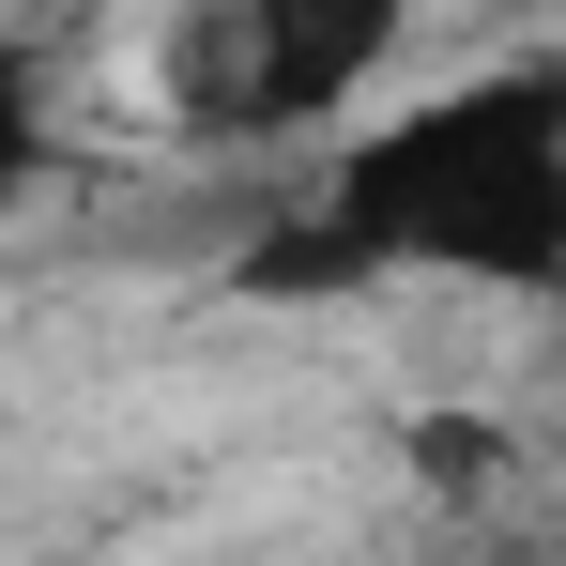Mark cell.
I'll list each match as a JSON object with an SVG mask.
<instances>
[{
    "mask_svg": "<svg viewBox=\"0 0 566 566\" xmlns=\"http://www.w3.org/2000/svg\"><path fill=\"white\" fill-rule=\"evenodd\" d=\"M62 169V123H46V77H31V46L0 31V214Z\"/></svg>",
    "mask_w": 566,
    "mask_h": 566,
    "instance_id": "cell-4",
    "label": "cell"
},
{
    "mask_svg": "<svg viewBox=\"0 0 566 566\" xmlns=\"http://www.w3.org/2000/svg\"><path fill=\"white\" fill-rule=\"evenodd\" d=\"M429 0H169L154 15V123L185 154H291L398 77Z\"/></svg>",
    "mask_w": 566,
    "mask_h": 566,
    "instance_id": "cell-2",
    "label": "cell"
},
{
    "mask_svg": "<svg viewBox=\"0 0 566 566\" xmlns=\"http://www.w3.org/2000/svg\"><path fill=\"white\" fill-rule=\"evenodd\" d=\"M245 291H566V62H474L444 93L337 123L261 245H230Z\"/></svg>",
    "mask_w": 566,
    "mask_h": 566,
    "instance_id": "cell-1",
    "label": "cell"
},
{
    "mask_svg": "<svg viewBox=\"0 0 566 566\" xmlns=\"http://www.w3.org/2000/svg\"><path fill=\"white\" fill-rule=\"evenodd\" d=\"M413 490H429L444 521H490V505L521 490V429H505V413H474V398L413 413Z\"/></svg>",
    "mask_w": 566,
    "mask_h": 566,
    "instance_id": "cell-3",
    "label": "cell"
}]
</instances>
